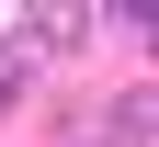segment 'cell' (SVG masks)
Wrapping results in <instances>:
<instances>
[{
    "instance_id": "1",
    "label": "cell",
    "mask_w": 159,
    "mask_h": 147,
    "mask_svg": "<svg viewBox=\"0 0 159 147\" xmlns=\"http://www.w3.org/2000/svg\"><path fill=\"white\" fill-rule=\"evenodd\" d=\"M91 124H102V147H159V91H114Z\"/></svg>"
},
{
    "instance_id": "4",
    "label": "cell",
    "mask_w": 159,
    "mask_h": 147,
    "mask_svg": "<svg viewBox=\"0 0 159 147\" xmlns=\"http://www.w3.org/2000/svg\"><path fill=\"white\" fill-rule=\"evenodd\" d=\"M102 11H114L125 34H148V23H159V0H102Z\"/></svg>"
},
{
    "instance_id": "2",
    "label": "cell",
    "mask_w": 159,
    "mask_h": 147,
    "mask_svg": "<svg viewBox=\"0 0 159 147\" xmlns=\"http://www.w3.org/2000/svg\"><path fill=\"white\" fill-rule=\"evenodd\" d=\"M11 23H23L34 45L57 57V45H80V34H91V0H23V11H11Z\"/></svg>"
},
{
    "instance_id": "3",
    "label": "cell",
    "mask_w": 159,
    "mask_h": 147,
    "mask_svg": "<svg viewBox=\"0 0 159 147\" xmlns=\"http://www.w3.org/2000/svg\"><path fill=\"white\" fill-rule=\"evenodd\" d=\"M34 57H46V45H34L23 23H0V113H11V102L34 91Z\"/></svg>"
},
{
    "instance_id": "5",
    "label": "cell",
    "mask_w": 159,
    "mask_h": 147,
    "mask_svg": "<svg viewBox=\"0 0 159 147\" xmlns=\"http://www.w3.org/2000/svg\"><path fill=\"white\" fill-rule=\"evenodd\" d=\"M148 45H159V23H148Z\"/></svg>"
}]
</instances>
